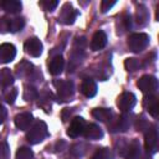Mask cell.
Wrapping results in <instances>:
<instances>
[{"mask_svg":"<svg viewBox=\"0 0 159 159\" xmlns=\"http://www.w3.org/2000/svg\"><path fill=\"white\" fill-rule=\"evenodd\" d=\"M48 135L47 125L42 120H37L26 133V139L30 144H39Z\"/></svg>","mask_w":159,"mask_h":159,"instance_id":"obj_1","label":"cell"},{"mask_svg":"<svg viewBox=\"0 0 159 159\" xmlns=\"http://www.w3.org/2000/svg\"><path fill=\"white\" fill-rule=\"evenodd\" d=\"M149 43V36L144 32H135L128 37L127 45L133 52H142Z\"/></svg>","mask_w":159,"mask_h":159,"instance_id":"obj_2","label":"cell"},{"mask_svg":"<svg viewBox=\"0 0 159 159\" xmlns=\"http://www.w3.org/2000/svg\"><path fill=\"white\" fill-rule=\"evenodd\" d=\"M53 86L57 89V97L58 101H68L75 92L73 82L65 81V80H56L53 81Z\"/></svg>","mask_w":159,"mask_h":159,"instance_id":"obj_3","label":"cell"},{"mask_svg":"<svg viewBox=\"0 0 159 159\" xmlns=\"http://www.w3.org/2000/svg\"><path fill=\"white\" fill-rule=\"evenodd\" d=\"M137 87L145 94H154L158 89V80L154 76L144 75L138 80Z\"/></svg>","mask_w":159,"mask_h":159,"instance_id":"obj_4","label":"cell"},{"mask_svg":"<svg viewBox=\"0 0 159 159\" xmlns=\"http://www.w3.org/2000/svg\"><path fill=\"white\" fill-rule=\"evenodd\" d=\"M144 145L148 153H154L158 145V130L155 127H149L144 134Z\"/></svg>","mask_w":159,"mask_h":159,"instance_id":"obj_5","label":"cell"},{"mask_svg":"<svg viewBox=\"0 0 159 159\" xmlns=\"http://www.w3.org/2000/svg\"><path fill=\"white\" fill-rule=\"evenodd\" d=\"M77 15H78V12L72 7L71 4L67 2L61 9V12L58 15V21L62 22V24H65V25H71V24L75 22Z\"/></svg>","mask_w":159,"mask_h":159,"instance_id":"obj_6","label":"cell"},{"mask_svg":"<svg viewBox=\"0 0 159 159\" xmlns=\"http://www.w3.org/2000/svg\"><path fill=\"white\" fill-rule=\"evenodd\" d=\"M135 103H137V97L132 92H124V93H122L118 97V101H117V106L123 112L130 111L135 106Z\"/></svg>","mask_w":159,"mask_h":159,"instance_id":"obj_7","label":"cell"},{"mask_svg":"<svg viewBox=\"0 0 159 159\" xmlns=\"http://www.w3.org/2000/svg\"><path fill=\"white\" fill-rule=\"evenodd\" d=\"M86 128V122L82 117H75L71 120V124L67 129V135L70 138H77L83 134V130Z\"/></svg>","mask_w":159,"mask_h":159,"instance_id":"obj_8","label":"cell"},{"mask_svg":"<svg viewBox=\"0 0 159 159\" xmlns=\"http://www.w3.org/2000/svg\"><path fill=\"white\" fill-rule=\"evenodd\" d=\"M25 52L32 57H39L42 53V43L37 37H30L24 43Z\"/></svg>","mask_w":159,"mask_h":159,"instance_id":"obj_9","label":"cell"},{"mask_svg":"<svg viewBox=\"0 0 159 159\" xmlns=\"http://www.w3.org/2000/svg\"><path fill=\"white\" fill-rule=\"evenodd\" d=\"M16 56V48L12 43L5 42L0 45V62L9 63L11 62Z\"/></svg>","mask_w":159,"mask_h":159,"instance_id":"obj_10","label":"cell"},{"mask_svg":"<svg viewBox=\"0 0 159 159\" xmlns=\"http://www.w3.org/2000/svg\"><path fill=\"white\" fill-rule=\"evenodd\" d=\"M143 104L145 107V109L149 112V114L154 118L158 117V112H159V103H158V98L154 94H147L144 97Z\"/></svg>","mask_w":159,"mask_h":159,"instance_id":"obj_11","label":"cell"},{"mask_svg":"<svg viewBox=\"0 0 159 159\" xmlns=\"http://www.w3.org/2000/svg\"><path fill=\"white\" fill-rule=\"evenodd\" d=\"M80 89H81L82 94H84L88 98H92L97 93V84L92 78H84L81 83Z\"/></svg>","mask_w":159,"mask_h":159,"instance_id":"obj_12","label":"cell"},{"mask_svg":"<svg viewBox=\"0 0 159 159\" xmlns=\"http://www.w3.org/2000/svg\"><path fill=\"white\" fill-rule=\"evenodd\" d=\"M123 150L124 152L122 153V155L125 159H138V157L140 155V147L137 140H133L129 144H127Z\"/></svg>","mask_w":159,"mask_h":159,"instance_id":"obj_13","label":"cell"},{"mask_svg":"<svg viewBox=\"0 0 159 159\" xmlns=\"http://www.w3.org/2000/svg\"><path fill=\"white\" fill-rule=\"evenodd\" d=\"M106 43H107V35L104 31L99 30L93 35L91 40V48L92 51H99L106 46Z\"/></svg>","mask_w":159,"mask_h":159,"instance_id":"obj_14","label":"cell"},{"mask_svg":"<svg viewBox=\"0 0 159 159\" xmlns=\"http://www.w3.org/2000/svg\"><path fill=\"white\" fill-rule=\"evenodd\" d=\"M15 125L20 130H26L30 128V124L32 123V114L31 113H20L15 116Z\"/></svg>","mask_w":159,"mask_h":159,"instance_id":"obj_15","label":"cell"},{"mask_svg":"<svg viewBox=\"0 0 159 159\" xmlns=\"http://www.w3.org/2000/svg\"><path fill=\"white\" fill-rule=\"evenodd\" d=\"M130 127V119H129V116L127 114H122L119 116L114 123L111 124V129L113 132H125L128 130Z\"/></svg>","mask_w":159,"mask_h":159,"instance_id":"obj_16","label":"cell"},{"mask_svg":"<svg viewBox=\"0 0 159 159\" xmlns=\"http://www.w3.org/2000/svg\"><path fill=\"white\" fill-rule=\"evenodd\" d=\"M82 135H84L87 139L97 140V139H101L103 137V132L97 124L91 123V124H86V128H84Z\"/></svg>","mask_w":159,"mask_h":159,"instance_id":"obj_17","label":"cell"},{"mask_svg":"<svg viewBox=\"0 0 159 159\" xmlns=\"http://www.w3.org/2000/svg\"><path fill=\"white\" fill-rule=\"evenodd\" d=\"M63 66H65V60H63L62 56L58 55V56H55L51 60V62L48 65V71H50V73L52 76H57V75H60L62 72Z\"/></svg>","mask_w":159,"mask_h":159,"instance_id":"obj_18","label":"cell"},{"mask_svg":"<svg viewBox=\"0 0 159 159\" xmlns=\"http://www.w3.org/2000/svg\"><path fill=\"white\" fill-rule=\"evenodd\" d=\"M92 116L94 119H97L99 122H111L113 113L108 108H94L92 111Z\"/></svg>","mask_w":159,"mask_h":159,"instance_id":"obj_19","label":"cell"},{"mask_svg":"<svg viewBox=\"0 0 159 159\" xmlns=\"http://www.w3.org/2000/svg\"><path fill=\"white\" fill-rule=\"evenodd\" d=\"M0 7L10 14H16L21 10V2L17 0H1Z\"/></svg>","mask_w":159,"mask_h":159,"instance_id":"obj_20","label":"cell"},{"mask_svg":"<svg viewBox=\"0 0 159 159\" xmlns=\"http://www.w3.org/2000/svg\"><path fill=\"white\" fill-rule=\"evenodd\" d=\"M14 83V75L10 71V68H2L0 71V84L2 87H9Z\"/></svg>","mask_w":159,"mask_h":159,"instance_id":"obj_21","label":"cell"},{"mask_svg":"<svg viewBox=\"0 0 159 159\" xmlns=\"http://www.w3.org/2000/svg\"><path fill=\"white\" fill-rule=\"evenodd\" d=\"M39 97V93H37V89L32 86H25L24 87V93H22V98L27 102H31L34 99H36Z\"/></svg>","mask_w":159,"mask_h":159,"instance_id":"obj_22","label":"cell"},{"mask_svg":"<svg viewBox=\"0 0 159 159\" xmlns=\"http://www.w3.org/2000/svg\"><path fill=\"white\" fill-rule=\"evenodd\" d=\"M24 26H25V20L22 17H14V19H10L9 31L10 32H17V31L22 30Z\"/></svg>","mask_w":159,"mask_h":159,"instance_id":"obj_23","label":"cell"},{"mask_svg":"<svg viewBox=\"0 0 159 159\" xmlns=\"http://www.w3.org/2000/svg\"><path fill=\"white\" fill-rule=\"evenodd\" d=\"M112 152L108 148H98L93 153L91 159H112Z\"/></svg>","mask_w":159,"mask_h":159,"instance_id":"obj_24","label":"cell"},{"mask_svg":"<svg viewBox=\"0 0 159 159\" xmlns=\"http://www.w3.org/2000/svg\"><path fill=\"white\" fill-rule=\"evenodd\" d=\"M15 159H34V152L29 147H21L17 149Z\"/></svg>","mask_w":159,"mask_h":159,"instance_id":"obj_25","label":"cell"},{"mask_svg":"<svg viewBox=\"0 0 159 159\" xmlns=\"http://www.w3.org/2000/svg\"><path fill=\"white\" fill-rule=\"evenodd\" d=\"M137 21L139 25H145V22L148 21V11L147 7L144 5H139L138 10H137Z\"/></svg>","mask_w":159,"mask_h":159,"instance_id":"obj_26","label":"cell"},{"mask_svg":"<svg viewBox=\"0 0 159 159\" xmlns=\"http://www.w3.org/2000/svg\"><path fill=\"white\" fill-rule=\"evenodd\" d=\"M124 67L127 71L129 72H134V71H138L140 68V62L137 60V58H127L124 61Z\"/></svg>","mask_w":159,"mask_h":159,"instance_id":"obj_27","label":"cell"},{"mask_svg":"<svg viewBox=\"0 0 159 159\" xmlns=\"http://www.w3.org/2000/svg\"><path fill=\"white\" fill-rule=\"evenodd\" d=\"M39 5L45 10V11H53L57 5H58V1L56 0H43V1H40Z\"/></svg>","mask_w":159,"mask_h":159,"instance_id":"obj_28","label":"cell"},{"mask_svg":"<svg viewBox=\"0 0 159 159\" xmlns=\"http://www.w3.org/2000/svg\"><path fill=\"white\" fill-rule=\"evenodd\" d=\"M31 68H32V65L29 63V62L26 63V67H24V61H22V62H20V63L16 66V73H17L19 76H27V75H30Z\"/></svg>","mask_w":159,"mask_h":159,"instance_id":"obj_29","label":"cell"},{"mask_svg":"<svg viewBox=\"0 0 159 159\" xmlns=\"http://www.w3.org/2000/svg\"><path fill=\"white\" fill-rule=\"evenodd\" d=\"M0 159H10V148L6 142H0Z\"/></svg>","mask_w":159,"mask_h":159,"instance_id":"obj_30","label":"cell"},{"mask_svg":"<svg viewBox=\"0 0 159 159\" xmlns=\"http://www.w3.org/2000/svg\"><path fill=\"white\" fill-rule=\"evenodd\" d=\"M135 128H137V130H144V129L149 128V124L144 117H139L135 122Z\"/></svg>","mask_w":159,"mask_h":159,"instance_id":"obj_31","label":"cell"},{"mask_svg":"<svg viewBox=\"0 0 159 159\" xmlns=\"http://www.w3.org/2000/svg\"><path fill=\"white\" fill-rule=\"evenodd\" d=\"M17 89L16 88H12V89H10V92H7L6 94H5V99H6V102L9 103V104H12L14 102H15V99H16V97H17Z\"/></svg>","mask_w":159,"mask_h":159,"instance_id":"obj_32","label":"cell"},{"mask_svg":"<svg viewBox=\"0 0 159 159\" xmlns=\"http://www.w3.org/2000/svg\"><path fill=\"white\" fill-rule=\"evenodd\" d=\"M10 27V17L4 16L0 19V31L1 32H7Z\"/></svg>","mask_w":159,"mask_h":159,"instance_id":"obj_33","label":"cell"},{"mask_svg":"<svg viewBox=\"0 0 159 159\" xmlns=\"http://www.w3.org/2000/svg\"><path fill=\"white\" fill-rule=\"evenodd\" d=\"M116 5V1H109V0H102V2H101V10H102V12H107L111 7H113Z\"/></svg>","mask_w":159,"mask_h":159,"instance_id":"obj_34","label":"cell"},{"mask_svg":"<svg viewBox=\"0 0 159 159\" xmlns=\"http://www.w3.org/2000/svg\"><path fill=\"white\" fill-rule=\"evenodd\" d=\"M6 114H7V112H6L5 107L0 104V124H2V123H4V120L6 119Z\"/></svg>","mask_w":159,"mask_h":159,"instance_id":"obj_35","label":"cell"},{"mask_svg":"<svg viewBox=\"0 0 159 159\" xmlns=\"http://www.w3.org/2000/svg\"><path fill=\"white\" fill-rule=\"evenodd\" d=\"M71 112H72V111H71L70 108H65V109L62 111V114H61V116H62V120H67L68 117L71 116Z\"/></svg>","mask_w":159,"mask_h":159,"instance_id":"obj_36","label":"cell"},{"mask_svg":"<svg viewBox=\"0 0 159 159\" xmlns=\"http://www.w3.org/2000/svg\"><path fill=\"white\" fill-rule=\"evenodd\" d=\"M76 45H80V48H83L86 46V37H78L76 40Z\"/></svg>","mask_w":159,"mask_h":159,"instance_id":"obj_37","label":"cell"},{"mask_svg":"<svg viewBox=\"0 0 159 159\" xmlns=\"http://www.w3.org/2000/svg\"><path fill=\"white\" fill-rule=\"evenodd\" d=\"M124 25H125V29H130V26H132V20H130V15H127L125 17H124Z\"/></svg>","mask_w":159,"mask_h":159,"instance_id":"obj_38","label":"cell"}]
</instances>
